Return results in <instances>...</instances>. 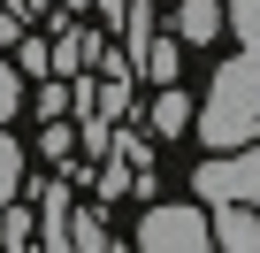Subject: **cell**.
<instances>
[{
    "label": "cell",
    "instance_id": "obj_19",
    "mask_svg": "<svg viewBox=\"0 0 260 253\" xmlns=\"http://www.w3.org/2000/svg\"><path fill=\"white\" fill-rule=\"evenodd\" d=\"M0 8H8V0H0Z\"/></svg>",
    "mask_w": 260,
    "mask_h": 253
},
{
    "label": "cell",
    "instance_id": "obj_9",
    "mask_svg": "<svg viewBox=\"0 0 260 253\" xmlns=\"http://www.w3.org/2000/svg\"><path fill=\"white\" fill-rule=\"evenodd\" d=\"M0 245H8V253H23V245H39V215H23V207L8 200V207H0Z\"/></svg>",
    "mask_w": 260,
    "mask_h": 253
},
{
    "label": "cell",
    "instance_id": "obj_12",
    "mask_svg": "<svg viewBox=\"0 0 260 253\" xmlns=\"http://www.w3.org/2000/svg\"><path fill=\"white\" fill-rule=\"evenodd\" d=\"M16 184H23V146L8 138V123H0V207L16 200Z\"/></svg>",
    "mask_w": 260,
    "mask_h": 253
},
{
    "label": "cell",
    "instance_id": "obj_7",
    "mask_svg": "<svg viewBox=\"0 0 260 253\" xmlns=\"http://www.w3.org/2000/svg\"><path fill=\"white\" fill-rule=\"evenodd\" d=\"M176 39L184 46H214L222 39V0H184L176 8Z\"/></svg>",
    "mask_w": 260,
    "mask_h": 253
},
{
    "label": "cell",
    "instance_id": "obj_15",
    "mask_svg": "<svg viewBox=\"0 0 260 253\" xmlns=\"http://www.w3.org/2000/svg\"><path fill=\"white\" fill-rule=\"evenodd\" d=\"M16 54H23L16 69H31V77H46V39H16Z\"/></svg>",
    "mask_w": 260,
    "mask_h": 253
},
{
    "label": "cell",
    "instance_id": "obj_18",
    "mask_svg": "<svg viewBox=\"0 0 260 253\" xmlns=\"http://www.w3.org/2000/svg\"><path fill=\"white\" fill-rule=\"evenodd\" d=\"M16 8H23V16H39V8H54V0H16Z\"/></svg>",
    "mask_w": 260,
    "mask_h": 253
},
{
    "label": "cell",
    "instance_id": "obj_5",
    "mask_svg": "<svg viewBox=\"0 0 260 253\" xmlns=\"http://www.w3.org/2000/svg\"><path fill=\"white\" fill-rule=\"evenodd\" d=\"M69 215H77L69 207V177H46L39 184V245L46 253H69Z\"/></svg>",
    "mask_w": 260,
    "mask_h": 253
},
{
    "label": "cell",
    "instance_id": "obj_16",
    "mask_svg": "<svg viewBox=\"0 0 260 253\" xmlns=\"http://www.w3.org/2000/svg\"><path fill=\"white\" fill-rule=\"evenodd\" d=\"M16 39H23V8L8 0V8H0V46H16Z\"/></svg>",
    "mask_w": 260,
    "mask_h": 253
},
{
    "label": "cell",
    "instance_id": "obj_2",
    "mask_svg": "<svg viewBox=\"0 0 260 253\" xmlns=\"http://www.w3.org/2000/svg\"><path fill=\"white\" fill-rule=\"evenodd\" d=\"M191 192H199V207H222V200L260 207V138H252V146H214V154L191 169Z\"/></svg>",
    "mask_w": 260,
    "mask_h": 253
},
{
    "label": "cell",
    "instance_id": "obj_11",
    "mask_svg": "<svg viewBox=\"0 0 260 253\" xmlns=\"http://www.w3.org/2000/svg\"><path fill=\"white\" fill-rule=\"evenodd\" d=\"M222 23L237 31V46H252V54H260V0H230V8H222Z\"/></svg>",
    "mask_w": 260,
    "mask_h": 253
},
{
    "label": "cell",
    "instance_id": "obj_3",
    "mask_svg": "<svg viewBox=\"0 0 260 253\" xmlns=\"http://www.w3.org/2000/svg\"><path fill=\"white\" fill-rule=\"evenodd\" d=\"M138 245L146 253H207V207H146L138 215Z\"/></svg>",
    "mask_w": 260,
    "mask_h": 253
},
{
    "label": "cell",
    "instance_id": "obj_1",
    "mask_svg": "<svg viewBox=\"0 0 260 253\" xmlns=\"http://www.w3.org/2000/svg\"><path fill=\"white\" fill-rule=\"evenodd\" d=\"M191 131L207 138V154L260 138V54H252V46L230 54V62H214V85H207V100L191 107Z\"/></svg>",
    "mask_w": 260,
    "mask_h": 253
},
{
    "label": "cell",
    "instance_id": "obj_13",
    "mask_svg": "<svg viewBox=\"0 0 260 253\" xmlns=\"http://www.w3.org/2000/svg\"><path fill=\"white\" fill-rule=\"evenodd\" d=\"M107 245V222L100 215H69V253H100Z\"/></svg>",
    "mask_w": 260,
    "mask_h": 253
},
{
    "label": "cell",
    "instance_id": "obj_6",
    "mask_svg": "<svg viewBox=\"0 0 260 253\" xmlns=\"http://www.w3.org/2000/svg\"><path fill=\"white\" fill-rule=\"evenodd\" d=\"M191 107H199L191 92H176V85H161V100L146 107V131H153V138H184V131H191Z\"/></svg>",
    "mask_w": 260,
    "mask_h": 253
},
{
    "label": "cell",
    "instance_id": "obj_10",
    "mask_svg": "<svg viewBox=\"0 0 260 253\" xmlns=\"http://www.w3.org/2000/svg\"><path fill=\"white\" fill-rule=\"evenodd\" d=\"M39 154L69 169V154H77V131H69V123H61V115H46V123H39Z\"/></svg>",
    "mask_w": 260,
    "mask_h": 253
},
{
    "label": "cell",
    "instance_id": "obj_17",
    "mask_svg": "<svg viewBox=\"0 0 260 253\" xmlns=\"http://www.w3.org/2000/svg\"><path fill=\"white\" fill-rule=\"evenodd\" d=\"M92 8H100V31H115V23H122V8H130V0H92Z\"/></svg>",
    "mask_w": 260,
    "mask_h": 253
},
{
    "label": "cell",
    "instance_id": "obj_8",
    "mask_svg": "<svg viewBox=\"0 0 260 253\" xmlns=\"http://www.w3.org/2000/svg\"><path fill=\"white\" fill-rule=\"evenodd\" d=\"M176 69H184V39H146V54H138V77H153V85H176Z\"/></svg>",
    "mask_w": 260,
    "mask_h": 253
},
{
    "label": "cell",
    "instance_id": "obj_4",
    "mask_svg": "<svg viewBox=\"0 0 260 253\" xmlns=\"http://www.w3.org/2000/svg\"><path fill=\"white\" fill-rule=\"evenodd\" d=\"M207 238H214L222 253H260V207H245V200L207 207Z\"/></svg>",
    "mask_w": 260,
    "mask_h": 253
},
{
    "label": "cell",
    "instance_id": "obj_14",
    "mask_svg": "<svg viewBox=\"0 0 260 253\" xmlns=\"http://www.w3.org/2000/svg\"><path fill=\"white\" fill-rule=\"evenodd\" d=\"M16 107H23V69H16V62H0V123H8Z\"/></svg>",
    "mask_w": 260,
    "mask_h": 253
}]
</instances>
